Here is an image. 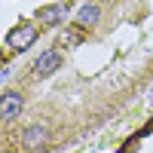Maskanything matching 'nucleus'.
I'll use <instances>...</instances> for the list:
<instances>
[{"label":"nucleus","instance_id":"nucleus-1","mask_svg":"<svg viewBox=\"0 0 153 153\" xmlns=\"http://www.w3.org/2000/svg\"><path fill=\"white\" fill-rule=\"evenodd\" d=\"M34 40H37V25H34V22H19L16 28L6 34V43L16 49V52H25V49H31V46H34Z\"/></svg>","mask_w":153,"mask_h":153},{"label":"nucleus","instance_id":"nucleus-2","mask_svg":"<svg viewBox=\"0 0 153 153\" xmlns=\"http://www.w3.org/2000/svg\"><path fill=\"white\" fill-rule=\"evenodd\" d=\"M22 110H25V98L19 92H3V95H0V120H3V123L16 120Z\"/></svg>","mask_w":153,"mask_h":153},{"label":"nucleus","instance_id":"nucleus-3","mask_svg":"<svg viewBox=\"0 0 153 153\" xmlns=\"http://www.w3.org/2000/svg\"><path fill=\"white\" fill-rule=\"evenodd\" d=\"M58 68H61V52H58V49H49V52H43L40 58L34 61V74L37 76H52Z\"/></svg>","mask_w":153,"mask_h":153},{"label":"nucleus","instance_id":"nucleus-4","mask_svg":"<svg viewBox=\"0 0 153 153\" xmlns=\"http://www.w3.org/2000/svg\"><path fill=\"white\" fill-rule=\"evenodd\" d=\"M49 141V129L46 126H28V129H25V135H22V144L28 147V150H37V147H43Z\"/></svg>","mask_w":153,"mask_h":153},{"label":"nucleus","instance_id":"nucleus-5","mask_svg":"<svg viewBox=\"0 0 153 153\" xmlns=\"http://www.w3.org/2000/svg\"><path fill=\"white\" fill-rule=\"evenodd\" d=\"M37 22H43V25H58V22H65V6L61 3H46L37 9Z\"/></svg>","mask_w":153,"mask_h":153},{"label":"nucleus","instance_id":"nucleus-6","mask_svg":"<svg viewBox=\"0 0 153 153\" xmlns=\"http://www.w3.org/2000/svg\"><path fill=\"white\" fill-rule=\"evenodd\" d=\"M98 6H83L80 12H76V25H80V28H92V25L98 22Z\"/></svg>","mask_w":153,"mask_h":153},{"label":"nucleus","instance_id":"nucleus-7","mask_svg":"<svg viewBox=\"0 0 153 153\" xmlns=\"http://www.w3.org/2000/svg\"><path fill=\"white\" fill-rule=\"evenodd\" d=\"M0 68H3V52H0Z\"/></svg>","mask_w":153,"mask_h":153}]
</instances>
